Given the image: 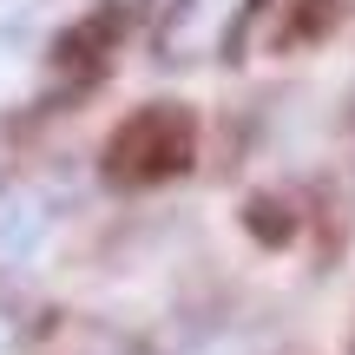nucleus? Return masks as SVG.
Masks as SVG:
<instances>
[{"label":"nucleus","instance_id":"f257e3e1","mask_svg":"<svg viewBox=\"0 0 355 355\" xmlns=\"http://www.w3.org/2000/svg\"><path fill=\"white\" fill-rule=\"evenodd\" d=\"M92 0H0V112H40L79 79Z\"/></svg>","mask_w":355,"mask_h":355},{"label":"nucleus","instance_id":"7ed1b4c3","mask_svg":"<svg viewBox=\"0 0 355 355\" xmlns=\"http://www.w3.org/2000/svg\"><path fill=\"white\" fill-rule=\"evenodd\" d=\"M46 237H53V204L33 184L7 191L0 198V263H40Z\"/></svg>","mask_w":355,"mask_h":355},{"label":"nucleus","instance_id":"20e7f679","mask_svg":"<svg viewBox=\"0 0 355 355\" xmlns=\"http://www.w3.org/2000/svg\"><path fill=\"white\" fill-rule=\"evenodd\" d=\"M13 349H20V316L0 303V355H13Z\"/></svg>","mask_w":355,"mask_h":355},{"label":"nucleus","instance_id":"f03ea898","mask_svg":"<svg viewBox=\"0 0 355 355\" xmlns=\"http://www.w3.org/2000/svg\"><path fill=\"white\" fill-rule=\"evenodd\" d=\"M243 13H250V0H178L158 33V53L165 60H217V53H230Z\"/></svg>","mask_w":355,"mask_h":355}]
</instances>
